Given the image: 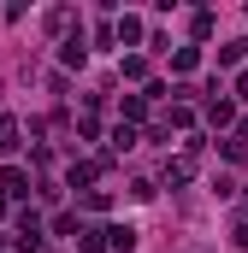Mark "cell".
Masks as SVG:
<instances>
[{"mask_svg": "<svg viewBox=\"0 0 248 253\" xmlns=\"http://www.w3.org/2000/svg\"><path fill=\"white\" fill-rule=\"evenodd\" d=\"M195 59H201L195 47H178V53H172V65H178V71H195Z\"/></svg>", "mask_w": 248, "mask_h": 253, "instance_id": "9c48e42d", "label": "cell"}, {"mask_svg": "<svg viewBox=\"0 0 248 253\" xmlns=\"http://www.w3.org/2000/svg\"><path fill=\"white\" fill-rule=\"evenodd\" d=\"M107 248H113V253H130V248H136V230H130V224H113V230H107Z\"/></svg>", "mask_w": 248, "mask_h": 253, "instance_id": "6da1fadb", "label": "cell"}, {"mask_svg": "<svg viewBox=\"0 0 248 253\" xmlns=\"http://www.w3.org/2000/svg\"><path fill=\"white\" fill-rule=\"evenodd\" d=\"M0 212H6V194H0Z\"/></svg>", "mask_w": 248, "mask_h": 253, "instance_id": "8fae6325", "label": "cell"}, {"mask_svg": "<svg viewBox=\"0 0 248 253\" xmlns=\"http://www.w3.org/2000/svg\"><path fill=\"white\" fill-rule=\"evenodd\" d=\"M12 147H18V124H12V118H0V153H12Z\"/></svg>", "mask_w": 248, "mask_h": 253, "instance_id": "277c9868", "label": "cell"}, {"mask_svg": "<svg viewBox=\"0 0 248 253\" xmlns=\"http://www.w3.org/2000/svg\"><path fill=\"white\" fill-rule=\"evenodd\" d=\"M243 47H248V42H225V47H219V65H237V59H243Z\"/></svg>", "mask_w": 248, "mask_h": 253, "instance_id": "52a82bcc", "label": "cell"}, {"mask_svg": "<svg viewBox=\"0 0 248 253\" xmlns=\"http://www.w3.org/2000/svg\"><path fill=\"white\" fill-rule=\"evenodd\" d=\"M0 189L12 194V200H24V194H30V177H24V171H6V177H0Z\"/></svg>", "mask_w": 248, "mask_h": 253, "instance_id": "7a4b0ae2", "label": "cell"}, {"mask_svg": "<svg viewBox=\"0 0 248 253\" xmlns=\"http://www.w3.org/2000/svg\"><path fill=\"white\" fill-rule=\"evenodd\" d=\"M124 147H136V135H130V124L113 129V153H124Z\"/></svg>", "mask_w": 248, "mask_h": 253, "instance_id": "ba28073f", "label": "cell"}, {"mask_svg": "<svg viewBox=\"0 0 248 253\" xmlns=\"http://www.w3.org/2000/svg\"><path fill=\"white\" fill-rule=\"evenodd\" d=\"M237 94H243V100H248V71H243V77H237Z\"/></svg>", "mask_w": 248, "mask_h": 253, "instance_id": "30bf717a", "label": "cell"}, {"mask_svg": "<svg viewBox=\"0 0 248 253\" xmlns=\"http://www.w3.org/2000/svg\"><path fill=\"white\" fill-rule=\"evenodd\" d=\"M136 36H142V18H130V12H124V18H119V42H136Z\"/></svg>", "mask_w": 248, "mask_h": 253, "instance_id": "5b68a950", "label": "cell"}, {"mask_svg": "<svg viewBox=\"0 0 248 253\" xmlns=\"http://www.w3.org/2000/svg\"><path fill=\"white\" fill-rule=\"evenodd\" d=\"M189 177H195V159H172V165H166V183H189Z\"/></svg>", "mask_w": 248, "mask_h": 253, "instance_id": "3957f363", "label": "cell"}, {"mask_svg": "<svg viewBox=\"0 0 248 253\" xmlns=\"http://www.w3.org/2000/svg\"><path fill=\"white\" fill-rule=\"evenodd\" d=\"M207 118H213V124H231L237 112H231V100H213V106H207Z\"/></svg>", "mask_w": 248, "mask_h": 253, "instance_id": "8992f818", "label": "cell"}]
</instances>
